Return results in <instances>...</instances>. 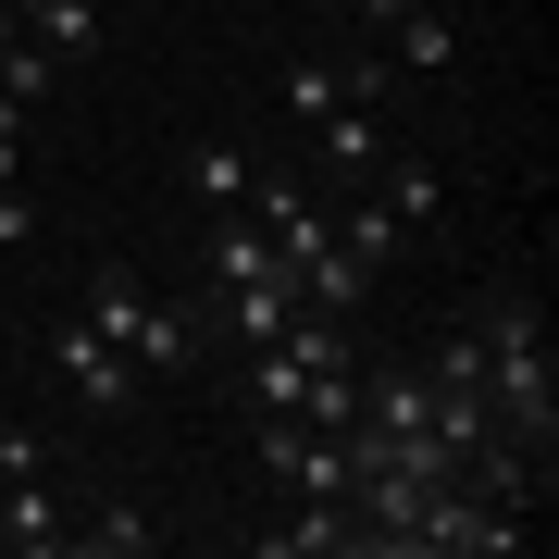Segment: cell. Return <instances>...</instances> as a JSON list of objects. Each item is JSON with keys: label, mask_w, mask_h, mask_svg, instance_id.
Returning a JSON list of instances; mask_svg holds the SVG:
<instances>
[{"label": "cell", "mask_w": 559, "mask_h": 559, "mask_svg": "<svg viewBox=\"0 0 559 559\" xmlns=\"http://www.w3.org/2000/svg\"><path fill=\"white\" fill-rule=\"evenodd\" d=\"M0 547H13V559H62V498H50V460H38V473H0Z\"/></svg>", "instance_id": "cell-4"}, {"label": "cell", "mask_w": 559, "mask_h": 559, "mask_svg": "<svg viewBox=\"0 0 559 559\" xmlns=\"http://www.w3.org/2000/svg\"><path fill=\"white\" fill-rule=\"evenodd\" d=\"M13 38H25V25H13V0H0V50H13Z\"/></svg>", "instance_id": "cell-16"}, {"label": "cell", "mask_w": 559, "mask_h": 559, "mask_svg": "<svg viewBox=\"0 0 559 559\" xmlns=\"http://www.w3.org/2000/svg\"><path fill=\"white\" fill-rule=\"evenodd\" d=\"M50 373L75 385V411H124V399H138V360H124L87 311H62V323H50Z\"/></svg>", "instance_id": "cell-3"}, {"label": "cell", "mask_w": 559, "mask_h": 559, "mask_svg": "<svg viewBox=\"0 0 559 559\" xmlns=\"http://www.w3.org/2000/svg\"><path fill=\"white\" fill-rule=\"evenodd\" d=\"M87 323H100V336L138 360V373H187V360H200V323L212 311H175V299H150L138 274H124V261H100V274H87V299H75Z\"/></svg>", "instance_id": "cell-2"}, {"label": "cell", "mask_w": 559, "mask_h": 559, "mask_svg": "<svg viewBox=\"0 0 559 559\" xmlns=\"http://www.w3.org/2000/svg\"><path fill=\"white\" fill-rule=\"evenodd\" d=\"M13 25H25V38H38V50L62 62V75H75V62L112 38V25H100V0H13Z\"/></svg>", "instance_id": "cell-8"}, {"label": "cell", "mask_w": 559, "mask_h": 559, "mask_svg": "<svg viewBox=\"0 0 559 559\" xmlns=\"http://www.w3.org/2000/svg\"><path fill=\"white\" fill-rule=\"evenodd\" d=\"M385 50H399V62H423V75H448V62H460V25H448V0H423V13H411Z\"/></svg>", "instance_id": "cell-12"}, {"label": "cell", "mask_w": 559, "mask_h": 559, "mask_svg": "<svg viewBox=\"0 0 559 559\" xmlns=\"http://www.w3.org/2000/svg\"><path fill=\"white\" fill-rule=\"evenodd\" d=\"M274 87H286V112H299V124H323V112H348V100H373L385 75H373V62H323V50H299V62H286Z\"/></svg>", "instance_id": "cell-6"}, {"label": "cell", "mask_w": 559, "mask_h": 559, "mask_svg": "<svg viewBox=\"0 0 559 559\" xmlns=\"http://www.w3.org/2000/svg\"><path fill=\"white\" fill-rule=\"evenodd\" d=\"M411 13H423V0H336V25H385V38H399Z\"/></svg>", "instance_id": "cell-15"}, {"label": "cell", "mask_w": 559, "mask_h": 559, "mask_svg": "<svg viewBox=\"0 0 559 559\" xmlns=\"http://www.w3.org/2000/svg\"><path fill=\"white\" fill-rule=\"evenodd\" d=\"M311 138H323V162H336V175H373V162L399 150V138H385V112H373V100H348V112H323Z\"/></svg>", "instance_id": "cell-10"}, {"label": "cell", "mask_w": 559, "mask_h": 559, "mask_svg": "<svg viewBox=\"0 0 559 559\" xmlns=\"http://www.w3.org/2000/svg\"><path fill=\"white\" fill-rule=\"evenodd\" d=\"M187 187H200V212H249V187H261V162L237 138H200L187 150Z\"/></svg>", "instance_id": "cell-9"}, {"label": "cell", "mask_w": 559, "mask_h": 559, "mask_svg": "<svg viewBox=\"0 0 559 559\" xmlns=\"http://www.w3.org/2000/svg\"><path fill=\"white\" fill-rule=\"evenodd\" d=\"M473 336H485V399H498V436L522 460H547V423H559V385H547V323L522 286H485L473 299Z\"/></svg>", "instance_id": "cell-1"}, {"label": "cell", "mask_w": 559, "mask_h": 559, "mask_svg": "<svg viewBox=\"0 0 559 559\" xmlns=\"http://www.w3.org/2000/svg\"><path fill=\"white\" fill-rule=\"evenodd\" d=\"M0 200H25V100H0Z\"/></svg>", "instance_id": "cell-14"}, {"label": "cell", "mask_w": 559, "mask_h": 559, "mask_svg": "<svg viewBox=\"0 0 559 559\" xmlns=\"http://www.w3.org/2000/svg\"><path fill=\"white\" fill-rule=\"evenodd\" d=\"M50 87H62V62H50L38 38H13V50H0V100H25V112H38Z\"/></svg>", "instance_id": "cell-13"}, {"label": "cell", "mask_w": 559, "mask_h": 559, "mask_svg": "<svg viewBox=\"0 0 559 559\" xmlns=\"http://www.w3.org/2000/svg\"><path fill=\"white\" fill-rule=\"evenodd\" d=\"M162 547V510L150 498H100L87 522H62V559H150Z\"/></svg>", "instance_id": "cell-5"}, {"label": "cell", "mask_w": 559, "mask_h": 559, "mask_svg": "<svg viewBox=\"0 0 559 559\" xmlns=\"http://www.w3.org/2000/svg\"><path fill=\"white\" fill-rule=\"evenodd\" d=\"M249 547H261V559H336V547H360V522H348L336 498H286V522H261Z\"/></svg>", "instance_id": "cell-7"}, {"label": "cell", "mask_w": 559, "mask_h": 559, "mask_svg": "<svg viewBox=\"0 0 559 559\" xmlns=\"http://www.w3.org/2000/svg\"><path fill=\"white\" fill-rule=\"evenodd\" d=\"M399 237H411V224L385 212L373 187H360V200H336V249H360V261H373V274H385V261H399Z\"/></svg>", "instance_id": "cell-11"}]
</instances>
